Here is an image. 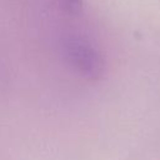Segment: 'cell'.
Instances as JSON below:
<instances>
[{"mask_svg":"<svg viewBox=\"0 0 160 160\" xmlns=\"http://www.w3.org/2000/svg\"><path fill=\"white\" fill-rule=\"evenodd\" d=\"M59 6L68 14H78L81 11L84 1L82 0H58Z\"/></svg>","mask_w":160,"mask_h":160,"instance_id":"7a4b0ae2","label":"cell"},{"mask_svg":"<svg viewBox=\"0 0 160 160\" xmlns=\"http://www.w3.org/2000/svg\"><path fill=\"white\" fill-rule=\"evenodd\" d=\"M62 52L68 62L88 79H96L104 69L100 52L85 39L68 36L62 41Z\"/></svg>","mask_w":160,"mask_h":160,"instance_id":"6da1fadb","label":"cell"}]
</instances>
